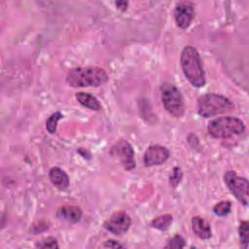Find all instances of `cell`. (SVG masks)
Instances as JSON below:
<instances>
[{"instance_id": "6da1fadb", "label": "cell", "mask_w": 249, "mask_h": 249, "mask_svg": "<svg viewBox=\"0 0 249 249\" xmlns=\"http://www.w3.org/2000/svg\"><path fill=\"white\" fill-rule=\"evenodd\" d=\"M181 67L187 80L196 88L205 85V74L197 50L193 46H186L180 57Z\"/></svg>"}, {"instance_id": "7a4b0ae2", "label": "cell", "mask_w": 249, "mask_h": 249, "mask_svg": "<svg viewBox=\"0 0 249 249\" xmlns=\"http://www.w3.org/2000/svg\"><path fill=\"white\" fill-rule=\"evenodd\" d=\"M108 81V75L99 67H77L66 76V83L72 88L99 87Z\"/></svg>"}, {"instance_id": "3957f363", "label": "cell", "mask_w": 249, "mask_h": 249, "mask_svg": "<svg viewBox=\"0 0 249 249\" xmlns=\"http://www.w3.org/2000/svg\"><path fill=\"white\" fill-rule=\"evenodd\" d=\"M233 108L234 106L229 98L217 93H206L197 100V112L204 118L228 113Z\"/></svg>"}, {"instance_id": "277c9868", "label": "cell", "mask_w": 249, "mask_h": 249, "mask_svg": "<svg viewBox=\"0 0 249 249\" xmlns=\"http://www.w3.org/2000/svg\"><path fill=\"white\" fill-rule=\"evenodd\" d=\"M207 130L214 138H229L243 133L245 126L241 120L228 116L212 120L208 124Z\"/></svg>"}, {"instance_id": "5b68a950", "label": "cell", "mask_w": 249, "mask_h": 249, "mask_svg": "<svg viewBox=\"0 0 249 249\" xmlns=\"http://www.w3.org/2000/svg\"><path fill=\"white\" fill-rule=\"evenodd\" d=\"M161 100L164 109L174 118L184 115L185 104L180 90L171 84L165 83L160 87Z\"/></svg>"}, {"instance_id": "8992f818", "label": "cell", "mask_w": 249, "mask_h": 249, "mask_svg": "<svg viewBox=\"0 0 249 249\" xmlns=\"http://www.w3.org/2000/svg\"><path fill=\"white\" fill-rule=\"evenodd\" d=\"M224 181L235 198L243 205H247L249 200V184L247 179L239 177L233 170H229L224 175Z\"/></svg>"}, {"instance_id": "52a82bcc", "label": "cell", "mask_w": 249, "mask_h": 249, "mask_svg": "<svg viewBox=\"0 0 249 249\" xmlns=\"http://www.w3.org/2000/svg\"><path fill=\"white\" fill-rule=\"evenodd\" d=\"M113 156H116L123 167L126 170H131L135 167V160H134V152L131 145L126 140L118 141L111 150Z\"/></svg>"}, {"instance_id": "ba28073f", "label": "cell", "mask_w": 249, "mask_h": 249, "mask_svg": "<svg viewBox=\"0 0 249 249\" xmlns=\"http://www.w3.org/2000/svg\"><path fill=\"white\" fill-rule=\"evenodd\" d=\"M130 224V217L124 211H117L104 222L103 227L115 235H122L127 231Z\"/></svg>"}, {"instance_id": "9c48e42d", "label": "cell", "mask_w": 249, "mask_h": 249, "mask_svg": "<svg viewBox=\"0 0 249 249\" xmlns=\"http://www.w3.org/2000/svg\"><path fill=\"white\" fill-rule=\"evenodd\" d=\"M195 17L194 6L191 2H180L174 9V18L180 28L186 29L190 26Z\"/></svg>"}, {"instance_id": "30bf717a", "label": "cell", "mask_w": 249, "mask_h": 249, "mask_svg": "<svg viewBox=\"0 0 249 249\" xmlns=\"http://www.w3.org/2000/svg\"><path fill=\"white\" fill-rule=\"evenodd\" d=\"M169 158V151L160 145L150 146L144 154V164L146 166H154L162 164Z\"/></svg>"}, {"instance_id": "8fae6325", "label": "cell", "mask_w": 249, "mask_h": 249, "mask_svg": "<svg viewBox=\"0 0 249 249\" xmlns=\"http://www.w3.org/2000/svg\"><path fill=\"white\" fill-rule=\"evenodd\" d=\"M51 183L58 190L64 191L69 187V177L64 170L59 167H52L49 171Z\"/></svg>"}, {"instance_id": "7c38bea8", "label": "cell", "mask_w": 249, "mask_h": 249, "mask_svg": "<svg viewBox=\"0 0 249 249\" xmlns=\"http://www.w3.org/2000/svg\"><path fill=\"white\" fill-rule=\"evenodd\" d=\"M56 216L59 220H63L69 223H77L82 218V210L75 205H64L58 208Z\"/></svg>"}, {"instance_id": "4fadbf2b", "label": "cell", "mask_w": 249, "mask_h": 249, "mask_svg": "<svg viewBox=\"0 0 249 249\" xmlns=\"http://www.w3.org/2000/svg\"><path fill=\"white\" fill-rule=\"evenodd\" d=\"M192 229L194 233L200 239H208L211 236L210 225L200 216L193 217Z\"/></svg>"}, {"instance_id": "5bb4252c", "label": "cell", "mask_w": 249, "mask_h": 249, "mask_svg": "<svg viewBox=\"0 0 249 249\" xmlns=\"http://www.w3.org/2000/svg\"><path fill=\"white\" fill-rule=\"evenodd\" d=\"M75 97L78 100V102L86 108H89L93 111H99L101 109V104L98 101V99L90 93L79 91L75 94Z\"/></svg>"}, {"instance_id": "9a60e30c", "label": "cell", "mask_w": 249, "mask_h": 249, "mask_svg": "<svg viewBox=\"0 0 249 249\" xmlns=\"http://www.w3.org/2000/svg\"><path fill=\"white\" fill-rule=\"evenodd\" d=\"M172 221L173 217L171 214H163L155 218L151 222V227L160 231H166L170 228Z\"/></svg>"}, {"instance_id": "2e32d148", "label": "cell", "mask_w": 249, "mask_h": 249, "mask_svg": "<svg viewBox=\"0 0 249 249\" xmlns=\"http://www.w3.org/2000/svg\"><path fill=\"white\" fill-rule=\"evenodd\" d=\"M62 114L60 112H54L52 114L48 120L46 121V128L47 130L51 133L53 134L56 131V126H57V122L62 118Z\"/></svg>"}, {"instance_id": "e0dca14e", "label": "cell", "mask_w": 249, "mask_h": 249, "mask_svg": "<svg viewBox=\"0 0 249 249\" xmlns=\"http://www.w3.org/2000/svg\"><path fill=\"white\" fill-rule=\"evenodd\" d=\"M231 203L229 200H223L218 202L217 204L214 205L213 207V212L217 216H226L231 212Z\"/></svg>"}, {"instance_id": "ac0fdd59", "label": "cell", "mask_w": 249, "mask_h": 249, "mask_svg": "<svg viewBox=\"0 0 249 249\" xmlns=\"http://www.w3.org/2000/svg\"><path fill=\"white\" fill-rule=\"evenodd\" d=\"M248 222L247 221H242L239 225L238 232H239V238L241 243L243 244L244 248L247 247L248 242H249V231H248Z\"/></svg>"}, {"instance_id": "d6986e66", "label": "cell", "mask_w": 249, "mask_h": 249, "mask_svg": "<svg viewBox=\"0 0 249 249\" xmlns=\"http://www.w3.org/2000/svg\"><path fill=\"white\" fill-rule=\"evenodd\" d=\"M35 246L38 247V248H51V249H54V248L59 247L58 244H57L56 239L54 237H52V236L41 239L40 241L36 242Z\"/></svg>"}, {"instance_id": "ffe728a7", "label": "cell", "mask_w": 249, "mask_h": 249, "mask_svg": "<svg viewBox=\"0 0 249 249\" xmlns=\"http://www.w3.org/2000/svg\"><path fill=\"white\" fill-rule=\"evenodd\" d=\"M185 246H186L185 239L181 235L176 234L167 241V244L165 245V248H176V249H178V248H184Z\"/></svg>"}, {"instance_id": "44dd1931", "label": "cell", "mask_w": 249, "mask_h": 249, "mask_svg": "<svg viewBox=\"0 0 249 249\" xmlns=\"http://www.w3.org/2000/svg\"><path fill=\"white\" fill-rule=\"evenodd\" d=\"M181 178H182V171L179 167H174L173 168V171H172V174L170 175V184L175 188L181 181Z\"/></svg>"}, {"instance_id": "7402d4cb", "label": "cell", "mask_w": 249, "mask_h": 249, "mask_svg": "<svg viewBox=\"0 0 249 249\" xmlns=\"http://www.w3.org/2000/svg\"><path fill=\"white\" fill-rule=\"evenodd\" d=\"M104 247H109V248H123L124 245L117 242L116 240H113V239H108L104 242L103 244Z\"/></svg>"}, {"instance_id": "603a6c76", "label": "cell", "mask_w": 249, "mask_h": 249, "mask_svg": "<svg viewBox=\"0 0 249 249\" xmlns=\"http://www.w3.org/2000/svg\"><path fill=\"white\" fill-rule=\"evenodd\" d=\"M115 4H116V6H117L120 10H122V11H125L126 8H127V5H128V3H127V2H124V1H118V2H116Z\"/></svg>"}]
</instances>
